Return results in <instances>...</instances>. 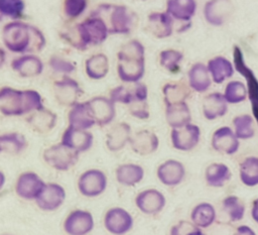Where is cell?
<instances>
[{"instance_id": "cell-1", "label": "cell", "mask_w": 258, "mask_h": 235, "mask_svg": "<svg viewBox=\"0 0 258 235\" xmlns=\"http://www.w3.org/2000/svg\"><path fill=\"white\" fill-rule=\"evenodd\" d=\"M2 40L6 48L15 53L38 52L46 43L39 28L20 20H13L3 27Z\"/></svg>"}, {"instance_id": "cell-2", "label": "cell", "mask_w": 258, "mask_h": 235, "mask_svg": "<svg viewBox=\"0 0 258 235\" xmlns=\"http://www.w3.org/2000/svg\"><path fill=\"white\" fill-rule=\"evenodd\" d=\"M40 94L35 90L0 89V112L5 116H21L43 108Z\"/></svg>"}, {"instance_id": "cell-3", "label": "cell", "mask_w": 258, "mask_h": 235, "mask_svg": "<svg viewBox=\"0 0 258 235\" xmlns=\"http://www.w3.org/2000/svg\"><path fill=\"white\" fill-rule=\"evenodd\" d=\"M92 13L102 18L109 34H128L135 24V14L125 5L103 3Z\"/></svg>"}, {"instance_id": "cell-4", "label": "cell", "mask_w": 258, "mask_h": 235, "mask_svg": "<svg viewBox=\"0 0 258 235\" xmlns=\"http://www.w3.org/2000/svg\"><path fill=\"white\" fill-rule=\"evenodd\" d=\"M43 159L49 166L55 169L68 170L77 163L79 152L60 142L46 148L43 151Z\"/></svg>"}, {"instance_id": "cell-5", "label": "cell", "mask_w": 258, "mask_h": 235, "mask_svg": "<svg viewBox=\"0 0 258 235\" xmlns=\"http://www.w3.org/2000/svg\"><path fill=\"white\" fill-rule=\"evenodd\" d=\"M83 39L87 46L97 45L104 42L108 35L109 30L105 22L98 15L91 13V15L78 23Z\"/></svg>"}, {"instance_id": "cell-6", "label": "cell", "mask_w": 258, "mask_h": 235, "mask_svg": "<svg viewBox=\"0 0 258 235\" xmlns=\"http://www.w3.org/2000/svg\"><path fill=\"white\" fill-rule=\"evenodd\" d=\"M53 93L58 104L73 107L78 103L79 98L83 94V90L76 80L66 75L60 80L53 83Z\"/></svg>"}, {"instance_id": "cell-7", "label": "cell", "mask_w": 258, "mask_h": 235, "mask_svg": "<svg viewBox=\"0 0 258 235\" xmlns=\"http://www.w3.org/2000/svg\"><path fill=\"white\" fill-rule=\"evenodd\" d=\"M201 137V129L196 124H187L180 128H172L170 133L172 146L181 151L194 149Z\"/></svg>"}, {"instance_id": "cell-8", "label": "cell", "mask_w": 258, "mask_h": 235, "mask_svg": "<svg viewBox=\"0 0 258 235\" xmlns=\"http://www.w3.org/2000/svg\"><path fill=\"white\" fill-rule=\"evenodd\" d=\"M81 194L92 198L101 195L107 187V178L100 169H89L83 172L78 183Z\"/></svg>"}, {"instance_id": "cell-9", "label": "cell", "mask_w": 258, "mask_h": 235, "mask_svg": "<svg viewBox=\"0 0 258 235\" xmlns=\"http://www.w3.org/2000/svg\"><path fill=\"white\" fill-rule=\"evenodd\" d=\"M234 4L231 0H209L204 7L207 22L214 26H221L231 17Z\"/></svg>"}, {"instance_id": "cell-10", "label": "cell", "mask_w": 258, "mask_h": 235, "mask_svg": "<svg viewBox=\"0 0 258 235\" xmlns=\"http://www.w3.org/2000/svg\"><path fill=\"white\" fill-rule=\"evenodd\" d=\"M87 103L97 125L105 126L115 118V103L110 98L97 96L87 101Z\"/></svg>"}, {"instance_id": "cell-11", "label": "cell", "mask_w": 258, "mask_h": 235, "mask_svg": "<svg viewBox=\"0 0 258 235\" xmlns=\"http://www.w3.org/2000/svg\"><path fill=\"white\" fill-rule=\"evenodd\" d=\"M104 224L110 233L123 235L132 228L133 218L123 208H112L106 213Z\"/></svg>"}, {"instance_id": "cell-12", "label": "cell", "mask_w": 258, "mask_h": 235, "mask_svg": "<svg viewBox=\"0 0 258 235\" xmlns=\"http://www.w3.org/2000/svg\"><path fill=\"white\" fill-rule=\"evenodd\" d=\"M63 228L69 235H86L94 228L93 216L88 211L75 210L67 217Z\"/></svg>"}, {"instance_id": "cell-13", "label": "cell", "mask_w": 258, "mask_h": 235, "mask_svg": "<svg viewBox=\"0 0 258 235\" xmlns=\"http://www.w3.org/2000/svg\"><path fill=\"white\" fill-rule=\"evenodd\" d=\"M44 186V182L38 174L32 171H27L19 175L16 182L15 191L20 198L25 200H35Z\"/></svg>"}, {"instance_id": "cell-14", "label": "cell", "mask_w": 258, "mask_h": 235, "mask_svg": "<svg viewBox=\"0 0 258 235\" xmlns=\"http://www.w3.org/2000/svg\"><path fill=\"white\" fill-rule=\"evenodd\" d=\"M240 146L239 138L228 126L218 128L212 136V147L224 154H234Z\"/></svg>"}, {"instance_id": "cell-15", "label": "cell", "mask_w": 258, "mask_h": 235, "mask_svg": "<svg viewBox=\"0 0 258 235\" xmlns=\"http://www.w3.org/2000/svg\"><path fill=\"white\" fill-rule=\"evenodd\" d=\"M66 199V191L58 184H45L35 199L37 206L44 211H53L61 206Z\"/></svg>"}, {"instance_id": "cell-16", "label": "cell", "mask_w": 258, "mask_h": 235, "mask_svg": "<svg viewBox=\"0 0 258 235\" xmlns=\"http://www.w3.org/2000/svg\"><path fill=\"white\" fill-rule=\"evenodd\" d=\"M135 203L142 213L155 215L164 208L166 200L161 192L155 189H148L137 195Z\"/></svg>"}, {"instance_id": "cell-17", "label": "cell", "mask_w": 258, "mask_h": 235, "mask_svg": "<svg viewBox=\"0 0 258 235\" xmlns=\"http://www.w3.org/2000/svg\"><path fill=\"white\" fill-rule=\"evenodd\" d=\"M93 134L87 130L69 126L61 137V143L77 152H84L93 144Z\"/></svg>"}, {"instance_id": "cell-18", "label": "cell", "mask_w": 258, "mask_h": 235, "mask_svg": "<svg viewBox=\"0 0 258 235\" xmlns=\"http://www.w3.org/2000/svg\"><path fill=\"white\" fill-rule=\"evenodd\" d=\"M184 177V165L175 159H168L162 162L157 168V178L165 186H177L183 181Z\"/></svg>"}, {"instance_id": "cell-19", "label": "cell", "mask_w": 258, "mask_h": 235, "mask_svg": "<svg viewBox=\"0 0 258 235\" xmlns=\"http://www.w3.org/2000/svg\"><path fill=\"white\" fill-rule=\"evenodd\" d=\"M11 68L20 77L32 78L39 76L43 71V63L37 55L25 53L11 62Z\"/></svg>"}, {"instance_id": "cell-20", "label": "cell", "mask_w": 258, "mask_h": 235, "mask_svg": "<svg viewBox=\"0 0 258 235\" xmlns=\"http://www.w3.org/2000/svg\"><path fill=\"white\" fill-rule=\"evenodd\" d=\"M147 28L157 38H165L173 32V19L166 12H151L147 17Z\"/></svg>"}, {"instance_id": "cell-21", "label": "cell", "mask_w": 258, "mask_h": 235, "mask_svg": "<svg viewBox=\"0 0 258 235\" xmlns=\"http://www.w3.org/2000/svg\"><path fill=\"white\" fill-rule=\"evenodd\" d=\"M129 143L134 152L140 155H148L156 151L159 145V139L154 132L141 130L131 135Z\"/></svg>"}, {"instance_id": "cell-22", "label": "cell", "mask_w": 258, "mask_h": 235, "mask_svg": "<svg viewBox=\"0 0 258 235\" xmlns=\"http://www.w3.org/2000/svg\"><path fill=\"white\" fill-rule=\"evenodd\" d=\"M197 11L196 0H166V13L173 20L182 23H190V19Z\"/></svg>"}, {"instance_id": "cell-23", "label": "cell", "mask_w": 258, "mask_h": 235, "mask_svg": "<svg viewBox=\"0 0 258 235\" xmlns=\"http://www.w3.org/2000/svg\"><path fill=\"white\" fill-rule=\"evenodd\" d=\"M228 111V103L222 93L214 92L203 100V114L206 119L214 120L224 116Z\"/></svg>"}, {"instance_id": "cell-24", "label": "cell", "mask_w": 258, "mask_h": 235, "mask_svg": "<svg viewBox=\"0 0 258 235\" xmlns=\"http://www.w3.org/2000/svg\"><path fill=\"white\" fill-rule=\"evenodd\" d=\"M28 125L37 133H48L56 124V114L45 107L34 111L27 119Z\"/></svg>"}, {"instance_id": "cell-25", "label": "cell", "mask_w": 258, "mask_h": 235, "mask_svg": "<svg viewBox=\"0 0 258 235\" xmlns=\"http://www.w3.org/2000/svg\"><path fill=\"white\" fill-rule=\"evenodd\" d=\"M117 73L121 81L129 84L139 82L145 73L144 61H118Z\"/></svg>"}, {"instance_id": "cell-26", "label": "cell", "mask_w": 258, "mask_h": 235, "mask_svg": "<svg viewBox=\"0 0 258 235\" xmlns=\"http://www.w3.org/2000/svg\"><path fill=\"white\" fill-rule=\"evenodd\" d=\"M68 120L69 126L84 130H87L96 124L87 102H78L76 105L71 107Z\"/></svg>"}, {"instance_id": "cell-27", "label": "cell", "mask_w": 258, "mask_h": 235, "mask_svg": "<svg viewBox=\"0 0 258 235\" xmlns=\"http://www.w3.org/2000/svg\"><path fill=\"white\" fill-rule=\"evenodd\" d=\"M131 138V127L125 122L114 125L107 134L106 145L111 151L122 149Z\"/></svg>"}, {"instance_id": "cell-28", "label": "cell", "mask_w": 258, "mask_h": 235, "mask_svg": "<svg viewBox=\"0 0 258 235\" xmlns=\"http://www.w3.org/2000/svg\"><path fill=\"white\" fill-rule=\"evenodd\" d=\"M212 84V79L206 65L194 64L188 71V86L198 93L206 92Z\"/></svg>"}, {"instance_id": "cell-29", "label": "cell", "mask_w": 258, "mask_h": 235, "mask_svg": "<svg viewBox=\"0 0 258 235\" xmlns=\"http://www.w3.org/2000/svg\"><path fill=\"white\" fill-rule=\"evenodd\" d=\"M207 68L212 77V80L216 84H222L225 80L231 78L234 74L232 63L222 55H217L211 58L208 62Z\"/></svg>"}, {"instance_id": "cell-30", "label": "cell", "mask_w": 258, "mask_h": 235, "mask_svg": "<svg viewBox=\"0 0 258 235\" xmlns=\"http://www.w3.org/2000/svg\"><path fill=\"white\" fill-rule=\"evenodd\" d=\"M165 118L171 128H180L190 123L191 114L185 102L166 106Z\"/></svg>"}, {"instance_id": "cell-31", "label": "cell", "mask_w": 258, "mask_h": 235, "mask_svg": "<svg viewBox=\"0 0 258 235\" xmlns=\"http://www.w3.org/2000/svg\"><path fill=\"white\" fill-rule=\"evenodd\" d=\"M85 71L89 78L101 80L109 72V60L105 53H95L89 56L85 63Z\"/></svg>"}, {"instance_id": "cell-32", "label": "cell", "mask_w": 258, "mask_h": 235, "mask_svg": "<svg viewBox=\"0 0 258 235\" xmlns=\"http://www.w3.org/2000/svg\"><path fill=\"white\" fill-rule=\"evenodd\" d=\"M189 88L190 87L183 82L165 84L162 88V94L165 105L169 106L185 102V100L189 97L190 94Z\"/></svg>"}, {"instance_id": "cell-33", "label": "cell", "mask_w": 258, "mask_h": 235, "mask_svg": "<svg viewBox=\"0 0 258 235\" xmlns=\"http://www.w3.org/2000/svg\"><path fill=\"white\" fill-rule=\"evenodd\" d=\"M231 170L225 163H212L207 166L205 179L210 187L221 188L231 179Z\"/></svg>"}, {"instance_id": "cell-34", "label": "cell", "mask_w": 258, "mask_h": 235, "mask_svg": "<svg viewBox=\"0 0 258 235\" xmlns=\"http://www.w3.org/2000/svg\"><path fill=\"white\" fill-rule=\"evenodd\" d=\"M144 177L142 166L134 163L121 164L116 169L117 181L124 186H134L141 182Z\"/></svg>"}, {"instance_id": "cell-35", "label": "cell", "mask_w": 258, "mask_h": 235, "mask_svg": "<svg viewBox=\"0 0 258 235\" xmlns=\"http://www.w3.org/2000/svg\"><path fill=\"white\" fill-rule=\"evenodd\" d=\"M190 220L199 228H207L215 222L216 210L210 203H200L191 210Z\"/></svg>"}, {"instance_id": "cell-36", "label": "cell", "mask_w": 258, "mask_h": 235, "mask_svg": "<svg viewBox=\"0 0 258 235\" xmlns=\"http://www.w3.org/2000/svg\"><path fill=\"white\" fill-rule=\"evenodd\" d=\"M239 175L241 182L247 187H255L258 185V157L248 156L239 167Z\"/></svg>"}, {"instance_id": "cell-37", "label": "cell", "mask_w": 258, "mask_h": 235, "mask_svg": "<svg viewBox=\"0 0 258 235\" xmlns=\"http://www.w3.org/2000/svg\"><path fill=\"white\" fill-rule=\"evenodd\" d=\"M118 61H144V45L137 39L127 41L117 53Z\"/></svg>"}, {"instance_id": "cell-38", "label": "cell", "mask_w": 258, "mask_h": 235, "mask_svg": "<svg viewBox=\"0 0 258 235\" xmlns=\"http://www.w3.org/2000/svg\"><path fill=\"white\" fill-rule=\"evenodd\" d=\"M0 142L2 151L9 154H18L26 147L25 137L18 132H10L0 135Z\"/></svg>"}, {"instance_id": "cell-39", "label": "cell", "mask_w": 258, "mask_h": 235, "mask_svg": "<svg viewBox=\"0 0 258 235\" xmlns=\"http://www.w3.org/2000/svg\"><path fill=\"white\" fill-rule=\"evenodd\" d=\"M25 10L24 0H0V21L4 18L19 20Z\"/></svg>"}, {"instance_id": "cell-40", "label": "cell", "mask_w": 258, "mask_h": 235, "mask_svg": "<svg viewBox=\"0 0 258 235\" xmlns=\"http://www.w3.org/2000/svg\"><path fill=\"white\" fill-rule=\"evenodd\" d=\"M234 132L239 139H249L255 134L254 120L249 114L238 115L233 119Z\"/></svg>"}, {"instance_id": "cell-41", "label": "cell", "mask_w": 258, "mask_h": 235, "mask_svg": "<svg viewBox=\"0 0 258 235\" xmlns=\"http://www.w3.org/2000/svg\"><path fill=\"white\" fill-rule=\"evenodd\" d=\"M227 103L238 104L246 100L248 91L246 86L240 81H231L227 84L224 92Z\"/></svg>"}, {"instance_id": "cell-42", "label": "cell", "mask_w": 258, "mask_h": 235, "mask_svg": "<svg viewBox=\"0 0 258 235\" xmlns=\"http://www.w3.org/2000/svg\"><path fill=\"white\" fill-rule=\"evenodd\" d=\"M183 58L182 52L176 49H164L159 53V64L170 73H177Z\"/></svg>"}, {"instance_id": "cell-43", "label": "cell", "mask_w": 258, "mask_h": 235, "mask_svg": "<svg viewBox=\"0 0 258 235\" xmlns=\"http://www.w3.org/2000/svg\"><path fill=\"white\" fill-rule=\"evenodd\" d=\"M223 209L232 222L242 220L245 214V205L237 196L226 197L223 200Z\"/></svg>"}, {"instance_id": "cell-44", "label": "cell", "mask_w": 258, "mask_h": 235, "mask_svg": "<svg viewBox=\"0 0 258 235\" xmlns=\"http://www.w3.org/2000/svg\"><path fill=\"white\" fill-rule=\"evenodd\" d=\"M59 35L66 42H68L71 46H73L76 49L85 50L88 48L87 44L85 43V41L83 39V36H82V33L80 31L78 24L62 30L59 33Z\"/></svg>"}, {"instance_id": "cell-45", "label": "cell", "mask_w": 258, "mask_h": 235, "mask_svg": "<svg viewBox=\"0 0 258 235\" xmlns=\"http://www.w3.org/2000/svg\"><path fill=\"white\" fill-rule=\"evenodd\" d=\"M110 99L114 103H122V104H131L134 99L133 93V85L132 86H118L111 90Z\"/></svg>"}, {"instance_id": "cell-46", "label": "cell", "mask_w": 258, "mask_h": 235, "mask_svg": "<svg viewBox=\"0 0 258 235\" xmlns=\"http://www.w3.org/2000/svg\"><path fill=\"white\" fill-rule=\"evenodd\" d=\"M88 6V0H64L63 13L70 19H76L81 16Z\"/></svg>"}, {"instance_id": "cell-47", "label": "cell", "mask_w": 258, "mask_h": 235, "mask_svg": "<svg viewBox=\"0 0 258 235\" xmlns=\"http://www.w3.org/2000/svg\"><path fill=\"white\" fill-rule=\"evenodd\" d=\"M48 65L55 73L69 75L76 70V66L73 62L66 60L59 55H51L48 61Z\"/></svg>"}, {"instance_id": "cell-48", "label": "cell", "mask_w": 258, "mask_h": 235, "mask_svg": "<svg viewBox=\"0 0 258 235\" xmlns=\"http://www.w3.org/2000/svg\"><path fill=\"white\" fill-rule=\"evenodd\" d=\"M170 235H205L201 228L196 226L192 222L179 221L173 225L170 230Z\"/></svg>"}, {"instance_id": "cell-49", "label": "cell", "mask_w": 258, "mask_h": 235, "mask_svg": "<svg viewBox=\"0 0 258 235\" xmlns=\"http://www.w3.org/2000/svg\"><path fill=\"white\" fill-rule=\"evenodd\" d=\"M130 114L139 119H147L149 117V110L146 101H137L129 105Z\"/></svg>"}, {"instance_id": "cell-50", "label": "cell", "mask_w": 258, "mask_h": 235, "mask_svg": "<svg viewBox=\"0 0 258 235\" xmlns=\"http://www.w3.org/2000/svg\"><path fill=\"white\" fill-rule=\"evenodd\" d=\"M233 235H256L255 231L247 225L239 226Z\"/></svg>"}, {"instance_id": "cell-51", "label": "cell", "mask_w": 258, "mask_h": 235, "mask_svg": "<svg viewBox=\"0 0 258 235\" xmlns=\"http://www.w3.org/2000/svg\"><path fill=\"white\" fill-rule=\"evenodd\" d=\"M251 215L253 220L258 224V198L253 202L252 210H251Z\"/></svg>"}, {"instance_id": "cell-52", "label": "cell", "mask_w": 258, "mask_h": 235, "mask_svg": "<svg viewBox=\"0 0 258 235\" xmlns=\"http://www.w3.org/2000/svg\"><path fill=\"white\" fill-rule=\"evenodd\" d=\"M5 61H6V52L4 51L3 48L0 47V68H2Z\"/></svg>"}, {"instance_id": "cell-53", "label": "cell", "mask_w": 258, "mask_h": 235, "mask_svg": "<svg viewBox=\"0 0 258 235\" xmlns=\"http://www.w3.org/2000/svg\"><path fill=\"white\" fill-rule=\"evenodd\" d=\"M4 184H5V175L2 171H0V190L2 189Z\"/></svg>"}, {"instance_id": "cell-54", "label": "cell", "mask_w": 258, "mask_h": 235, "mask_svg": "<svg viewBox=\"0 0 258 235\" xmlns=\"http://www.w3.org/2000/svg\"><path fill=\"white\" fill-rule=\"evenodd\" d=\"M2 151V147H1V142H0V152Z\"/></svg>"}, {"instance_id": "cell-55", "label": "cell", "mask_w": 258, "mask_h": 235, "mask_svg": "<svg viewBox=\"0 0 258 235\" xmlns=\"http://www.w3.org/2000/svg\"><path fill=\"white\" fill-rule=\"evenodd\" d=\"M2 235H11V234H2Z\"/></svg>"}, {"instance_id": "cell-56", "label": "cell", "mask_w": 258, "mask_h": 235, "mask_svg": "<svg viewBox=\"0 0 258 235\" xmlns=\"http://www.w3.org/2000/svg\"><path fill=\"white\" fill-rule=\"evenodd\" d=\"M142 1H145V0H142Z\"/></svg>"}]
</instances>
